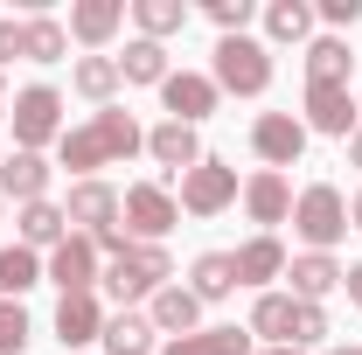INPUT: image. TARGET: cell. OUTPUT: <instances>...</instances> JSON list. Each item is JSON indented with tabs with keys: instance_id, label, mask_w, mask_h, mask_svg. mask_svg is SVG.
Listing matches in <instances>:
<instances>
[{
	"instance_id": "cell-25",
	"label": "cell",
	"mask_w": 362,
	"mask_h": 355,
	"mask_svg": "<svg viewBox=\"0 0 362 355\" xmlns=\"http://www.w3.org/2000/svg\"><path fill=\"white\" fill-rule=\"evenodd\" d=\"M160 355H258V349H251V327H195V334L168 342Z\"/></svg>"
},
{
	"instance_id": "cell-42",
	"label": "cell",
	"mask_w": 362,
	"mask_h": 355,
	"mask_svg": "<svg viewBox=\"0 0 362 355\" xmlns=\"http://www.w3.org/2000/svg\"><path fill=\"white\" fill-rule=\"evenodd\" d=\"M327 355H362V349H327Z\"/></svg>"
},
{
	"instance_id": "cell-38",
	"label": "cell",
	"mask_w": 362,
	"mask_h": 355,
	"mask_svg": "<svg viewBox=\"0 0 362 355\" xmlns=\"http://www.w3.org/2000/svg\"><path fill=\"white\" fill-rule=\"evenodd\" d=\"M341 286H349V300L362 307V265H349V272H341Z\"/></svg>"
},
{
	"instance_id": "cell-37",
	"label": "cell",
	"mask_w": 362,
	"mask_h": 355,
	"mask_svg": "<svg viewBox=\"0 0 362 355\" xmlns=\"http://www.w3.org/2000/svg\"><path fill=\"white\" fill-rule=\"evenodd\" d=\"M14 56H21V21H14V14H0V70H7Z\"/></svg>"
},
{
	"instance_id": "cell-13",
	"label": "cell",
	"mask_w": 362,
	"mask_h": 355,
	"mask_svg": "<svg viewBox=\"0 0 362 355\" xmlns=\"http://www.w3.org/2000/svg\"><path fill=\"white\" fill-rule=\"evenodd\" d=\"M49 175H56V168H49L42 153H21V146H14V153L0 161V195H7L14 209H28V202H49Z\"/></svg>"
},
{
	"instance_id": "cell-26",
	"label": "cell",
	"mask_w": 362,
	"mask_h": 355,
	"mask_svg": "<svg viewBox=\"0 0 362 355\" xmlns=\"http://www.w3.org/2000/svg\"><path fill=\"white\" fill-rule=\"evenodd\" d=\"M21 56H28V63H63V56H70V28H63L56 14H28V21H21Z\"/></svg>"
},
{
	"instance_id": "cell-29",
	"label": "cell",
	"mask_w": 362,
	"mask_h": 355,
	"mask_svg": "<svg viewBox=\"0 0 362 355\" xmlns=\"http://www.w3.org/2000/svg\"><path fill=\"white\" fill-rule=\"evenodd\" d=\"M28 286H42V258L28 244H0V300H21Z\"/></svg>"
},
{
	"instance_id": "cell-2",
	"label": "cell",
	"mask_w": 362,
	"mask_h": 355,
	"mask_svg": "<svg viewBox=\"0 0 362 355\" xmlns=\"http://www.w3.org/2000/svg\"><path fill=\"white\" fill-rule=\"evenodd\" d=\"M119 307H139V300H153L160 286H175V258H168V244H133L126 258H112L105 279H98Z\"/></svg>"
},
{
	"instance_id": "cell-43",
	"label": "cell",
	"mask_w": 362,
	"mask_h": 355,
	"mask_svg": "<svg viewBox=\"0 0 362 355\" xmlns=\"http://www.w3.org/2000/svg\"><path fill=\"white\" fill-rule=\"evenodd\" d=\"M0 98H7V70H0Z\"/></svg>"
},
{
	"instance_id": "cell-20",
	"label": "cell",
	"mask_w": 362,
	"mask_h": 355,
	"mask_svg": "<svg viewBox=\"0 0 362 355\" xmlns=\"http://www.w3.org/2000/svg\"><path fill=\"white\" fill-rule=\"evenodd\" d=\"M293 313H300L293 293H258L244 327H251V342H265V349H293Z\"/></svg>"
},
{
	"instance_id": "cell-33",
	"label": "cell",
	"mask_w": 362,
	"mask_h": 355,
	"mask_svg": "<svg viewBox=\"0 0 362 355\" xmlns=\"http://www.w3.org/2000/svg\"><path fill=\"white\" fill-rule=\"evenodd\" d=\"M35 342V320H28V307L21 300H0V355H21Z\"/></svg>"
},
{
	"instance_id": "cell-15",
	"label": "cell",
	"mask_w": 362,
	"mask_h": 355,
	"mask_svg": "<svg viewBox=\"0 0 362 355\" xmlns=\"http://www.w3.org/2000/svg\"><path fill=\"white\" fill-rule=\"evenodd\" d=\"M146 320H153V334H168V342H181V334H195L202 327V300L188 293V286H160L153 300H146Z\"/></svg>"
},
{
	"instance_id": "cell-9",
	"label": "cell",
	"mask_w": 362,
	"mask_h": 355,
	"mask_svg": "<svg viewBox=\"0 0 362 355\" xmlns=\"http://www.w3.org/2000/svg\"><path fill=\"white\" fill-rule=\"evenodd\" d=\"M251 153L265 161L272 175H286V168L307 153V119H293V112H258V119H251Z\"/></svg>"
},
{
	"instance_id": "cell-44",
	"label": "cell",
	"mask_w": 362,
	"mask_h": 355,
	"mask_svg": "<svg viewBox=\"0 0 362 355\" xmlns=\"http://www.w3.org/2000/svg\"><path fill=\"white\" fill-rule=\"evenodd\" d=\"M356 112H362V91H356Z\"/></svg>"
},
{
	"instance_id": "cell-6",
	"label": "cell",
	"mask_w": 362,
	"mask_h": 355,
	"mask_svg": "<svg viewBox=\"0 0 362 355\" xmlns=\"http://www.w3.org/2000/svg\"><path fill=\"white\" fill-rule=\"evenodd\" d=\"M119 216H126V237H133V244H168V230L181 223V202L160 181H133V188L119 195Z\"/></svg>"
},
{
	"instance_id": "cell-45",
	"label": "cell",
	"mask_w": 362,
	"mask_h": 355,
	"mask_svg": "<svg viewBox=\"0 0 362 355\" xmlns=\"http://www.w3.org/2000/svg\"><path fill=\"white\" fill-rule=\"evenodd\" d=\"M0 161H7V153H0Z\"/></svg>"
},
{
	"instance_id": "cell-19",
	"label": "cell",
	"mask_w": 362,
	"mask_h": 355,
	"mask_svg": "<svg viewBox=\"0 0 362 355\" xmlns=\"http://www.w3.org/2000/svg\"><path fill=\"white\" fill-rule=\"evenodd\" d=\"M105 334V307H98V293H63L56 300V342L63 349H84Z\"/></svg>"
},
{
	"instance_id": "cell-24",
	"label": "cell",
	"mask_w": 362,
	"mask_h": 355,
	"mask_svg": "<svg viewBox=\"0 0 362 355\" xmlns=\"http://www.w3.org/2000/svg\"><path fill=\"white\" fill-rule=\"evenodd\" d=\"M105 355H153V320L139 307H119V313H105Z\"/></svg>"
},
{
	"instance_id": "cell-34",
	"label": "cell",
	"mask_w": 362,
	"mask_h": 355,
	"mask_svg": "<svg viewBox=\"0 0 362 355\" xmlns=\"http://www.w3.org/2000/svg\"><path fill=\"white\" fill-rule=\"evenodd\" d=\"M202 14H209L223 35H244V21H251L258 7H251V0H202Z\"/></svg>"
},
{
	"instance_id": "cell-12",
	"label": "cell",
	"mask_w": 362,
	"mask_h": 355,
	"mask_svg": "<svg viewBox=\"0 0 362 355\" xmlns=\"http://www.w3.org/2000/svg\"><path fill=\"white\" fill-rule=\"evenodd\" d=\"M356 126H362V112H356V91L349 84H307V133L349 139Z\"/></svg>"
},
{
	"instance_id": "cell-28",
	"label": "cell",
	"mask_w": 362,
	"mask_h": 355,
	"mask_svg": "<svg viewBox=\"0 0 362 355\" xmlns=\"http://www.w3.org/2000/svg\"><path fill=\"white\" fill-rule=\"evenodd\" d=\"M349 42L341 35H314L307 42V84H349Z\"/></svg>"
},
{
	"instance_id": "cell-16",
	"label": "cell",
	"mask_w": 362,
	"mask_h": 355,
	"mask_svg": "<svg viewBox=\"0 0 362 355\" xmlns=\"http://www.w3.org/2000/svg\"><path fill=\"white\" fill-rule=\"evenodd\" d=\"M63 237H70V216H63V202H28V209H14V244H28L35 258H49Z\"/></svg>"
},
{
	"instance_id": "cell-4",
	"label": "cell",
	"mask_w": 362,
	"mask_h": 355,
	"mask_svg": "<svg viewBox=\"0 0 362 355\" xmlns=\"http://www.w3.org/2000/svg\"><path fill=\"white\" fill-rule=\"evenodd\" d=\"M293 230H300L307 251H334V244L349 237V195H341L334 181L300 188V195H293Z\"/></svg>"
},
{
	"instance_id": "cell-7",
	"label": "cell",
	"mask_w": 362,
	"mask_h": 355,
	"mask_svg": "<svg viewBox=\"0 0 362 355\" xmlns=\"http://www.w3.org/2000/svg\"><path fill=\"white\" fill-rule=\"evenodd\" d=\"M237 195H244V188H237V168L216 161V153H202V161L181 175V195H175V202L188 209V216H223Z\"/></svg>"
},
{
	"instance_id": "cell-10",
	"label": "cell",
	"mask_w": 362,
	"mask_h": 355,
	"mask_svg": "<svg viewBox=\"0 0 362 355\" xmlns=\"http://www.w3.org/2000/svg\"><path fill=\"white\" fill-rule=\"evenodd\" d=\"M63 216H70V230H84V237L119 230V188H112V181H70Z\"/></svg>"
},
{
	"instance_id": "cell-30",
	"label": "cell",
	"mask_w": 362,
	"mask_h": 355,
	"mask_svg": "<svg viewBox=\"0 0 362 355\" xmlns=\"http://www.w3.org/2000/svg\"><path fill=\"white\" fill-rule=\"evenodd\" d=\"M314 35V7L307 0H272L265 7V49L272 42H307Z\"/></svg>"
},
{
	"instance_id": "cell-40",
	"label": "cell",
	"mask_w": 362,
	"mask_h": 355,
	"mask_svg": "<svg viewBox=\"0 0 362 355\" xmlns=\"http://www.w3.org/2000/svg\"><path fill=\"white\" fill-rule=\"evenodd\" d=\"M349 168H362V126L349 133Z\"/></svg>"
},
{
	"instance_id": "cell-3",
	"label": "cell",
	"mask_w": 362,
	"mask_h": 355,
	"mask_svg": "<svg viewBox=\"0 0 362 355\" xmlns=\"http://www.w3.org/2000/svg\"><path fill=\"white\" fill-rule=\"evenodd\" d=\"M209 84L230 91V98H265L272 91V49L258 35H223L216 63H209Z\"/></svg>"
},
{
	"instance_id": "cell-32",
	"label": "cell",
	"mask_w": 362,
	"mask_h": 355,
	"mask_svg": "<svg viewBox=\"0 0 362 355\" xmlns=\"http://www.w3.org/2000/svg\"><path fill=\"white\" fill-rule=\"evenodd\" d=\"M133 21H139L146 42H168V35L188 28V7H181V0H133Z\"/></svg>"
},
{
	"instance_id": "cell-8",
	"label": "cell",
	"mask_w": 362,
	"mask_h": 355,
	"mask_svg": "<svg viewBox=\"0 0 362 355\" xmlns=\"http://www.w3.org/2000/svg\"><path fill=\"white\" fill-rule=\"evenodd\" d=\"M42 279L56 286V293H98V279H105V251L90 244L84 230H70V237L42 258Z\"/></svg>"
},
{
	"instance_id": "cell-1",
	"label": "cell",
	"mask_w": 362,
	"mask_h": 355,
	"mask_svg": "<svg viewBox=\"0 0 362 355\" xmlns=\"http://www.w3.org/2000/svg\"><path fill=\"white\" fill-rule=\"evenodd\" d=\"M146 133H139V119L126 105H105V112H90L84 126H70V133L56 139V161L70 168L77 181H98V168H119V161H133Z\"/></svg>"
},
{
	"instance_id": "cell-22",
	"label": "cell",
	"mask_w": 362,
	"mask_h": 355,
	"mask_svg": "<svg viewBox=\"0 0 362 355\" xmlns=\"http://www.w3.org/2000/svg\"><path fill=\"white\" fill-rule=\"evenodd\" d=\"M119 21H126V0H77V7H70V35L84 49H105L119 35Z\"/></svg>"
},
{
	"instance_id": "cell-17",
	"label": "cell",
	"mask_w": 362,
	"mask_h": 355,
	"mask_svg": "<svg viewBox=\"0 0 362 355\" xmlns=\"http://www.w3.org/2000/svg\"><path fill=\"white\" fill-rule=\"evenodd\" d=\"M341 272H349V265H334V251H300V258H286L293 300H307V307H320V300L341 286Z\"/></svg>"
},
{
	"instance_id": "cell-5",
	"label": "cell",
	"mask_w": 362,
	"mask_h": 355,
	"mask_svg": "<svg viewBox=\"0 0 362 355\" xmlns=\"http://www.w3.org/2000/svg\"><path fill=\"white\" fill-rule=\"evenodd\" d=\"M63 133H70V126H63V91L56 84L14 91V146H21V153H42V146H56Z\"/></svg>"
},
{
	"instance_id": "cell-14",
	"label": "cell",
	"mask_w": 362,
	"mask_h": 355,
	"mask_svg": "<svg viewBox=\"0 0 362 355\" xmlns=\"http://www.w3.org/2000/svg\"><path fill=\"white\" fill-rule=\"evenodd\" d=\"M230 258H237V286H251V293H272V279H286V244L272 230H258L251 244H237Z\"/></svg>"
},
{
	"instance_id": "cell-11",
	"label": "cell",
	"mask_w": 362,
	"mask_h": 355,
	"mask_svg": "<svg viewBox=\"0 0 362 355\" xmlns=\"http://www.w3.org/2000/svg\"><path fill=\"white\" fill-rule=\"evenodd\" d=\"M216 98H223V91L209 84L202 70H168V84H160V105H168L175 126H202V119L216 112Z\"/></svg>"
},
{
	"instance_id": "cell-18",
	"label": "cell",
	"mask_w": 362,
	"mask_h": 355,
	"mask_svg": "<svg viewBox=\"0 0 362 355\" xmlns=\"http://www.w3.org/2000/svg\"><path fill=\"white\" fill-rule=\"evenodd\" d=\"M244 209H251V223H258V230H272V223H293V181L272 175V168H258V175L244 181Z\"/></svg>"
},
{
	"instance_id": "cell-36",
	"label": "cell",
	"mask_w": 362,
	"mask_h": 355,
	"mask_svg": "<svg viewBox=\"0 0 362 355\" xmlns=\"http://www.w3.org/2000/svg\"><path fill=\"white\" fill-rule=\"evenodd\" d=\"M314 14L327 21V28H356V21H362V0H320Z\"/></svg>"
},
{
	"instance_id": "cell-23",
	"label": "cell",
	"mask_w": 362,
	"mask_h": 355,
	"mask_svg": "<svg viewBox=\"0 0 362 355\" xmlns=\"http://www.w3.org/2000/svg\"><path fill=\"white\" fill-rule=\"evenodd\" d=\"M119 84H126V77H119V56H77V63H70V91L90 98L98 112L119 98Z\"/></svg>"
},
{
	"instance_id": "cell-27",
	"label": "cell",
	"mask_w": 362,
	"mask_h": 355,
	"mask_svg": "<svg viewBox=\"0 0 362 355\" xmlns=\"http://www.w3.org/2000/svg\"><path fill=\"white\" fill-rule=\"evenodd\" d=\"M188 279H195L188 293H195L202 307H209V300H230V293H237V258H230V251H202V258L188 265Z\"/></svg>"
},
{
	"instance_id": "cell-31",
	"label": "cell",
	"mask_w": 362,
	"mask_h": 355,
	"mask_svg": "<svg viewBox=\"0 0 362 355\" xmlns=\"http://www.w3.org/2000/svg\"><path fill=\"white\" fill-rule=\"evenodd\" d=\"M119 77L126 84H168V42H126V56H119Z\"/></svg>"
},
{
	"instance_id": "cell-41",
	"label": "cell",
	"mask_w": 362,
	"mask_h": 355,
	"mask_svg": "<svg viewBox=\"0 0 362 355\" xmlns=\"http://www.w3.org/2000/svg\"><path fill=\"white\" fill-rule=\"evenodd\" d=\"M258 355H307V349H258Z\"/></svg>"
},
{
	"instance_id": "cell-39",
	"label": "cell",
	"mask_w": 362,
	"mask_h": 355,
	"mask_svg": "<svg viewBox=\"0 0 362 355\" xmlns=\"http://www.w3.org/2000/svg\"><path fill=\"white\" fill-rule=\"evenodd\" d=\"M349 230H362V188L349 195Z\"/></svg>"
},
{
	"instance_id": "cell-35",
	"label": "cell",
	"mask_w": 362,
	"mask_h": 355,
	"mask_svg": "<svg viewBox=\"0 0 362 355\" xmlns=\"http://www.w3.org/2000/svg\"><path fill=\"white\" fill-rule=\"evenodd\" d=\"M314 342H327V313L300 300V313H293V349H314Z\"/></svg>"
},
{
	"instance_id": "cell-21",
	"label": "cell",
	"mask_w": 362,
	"mask_h": 355,
	"mask_svg": "<svg viewBox=\"0 0 362 355\" xmlns=\"http://www.w3.org/2000/svg\"><path fill=\"white\" fill-rule=\"evenodd\" d=\"M146 153H153L168 175H188V168L202 161V139H195V126H175V119H160V126L146 133Z\"/></svg>"
}]
</instances>
